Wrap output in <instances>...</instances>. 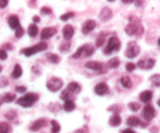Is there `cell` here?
I'll return each instance as SVG.
<instances>
[{"mask_svg": "<svg viewBox=\"0 0 160 133\" xmlns=\"http://www.w3.org/2000/svg\"><path fill=\"white\" fill-rule=\"evenodd\" d=\"M141 52L140 46L138 45L135 41L129 42L127 45L126 50L124 52V55L128 59H134L139 55Z\"/></svg>", "mask_w": 160, "mask_h": 133, "instance_id": "5b68a950", "label": "cell"}, {"mask_svg": "<svg viewBox=\"0 0 160 133\" xmlns=\"http://www.w3.org/2000/svg\"><path fill=\"white\" fill-rule=\"evenodd\" d=\"M153 97V92L151 90L142 91L139 95V99L142 103H147L152 100Z\"/></svg>", "mask_w": 160, "mask_h": 133, "instance_id": "2e32d148", "label": "cell"}, {"mask_svg": "<svg viewBox=\"0 0 160 133\" xmlns=\"http://www.w3.org/2000/svg\"><path fill=\"white\" fill-rule=\"evenodd\" d=\"M120 48H121V42H120V40L116 36H112L108 41L107 45L105 47L103 53H104L105 55L109 56L113 52L120 51Z\"/></svg>", "mask_w": 160, "mask_h": 133, "instance_id": "277c9868", "label": "cell"}, {"mask_svg": "<svg viewBox=\"0 0 160 133\" xmlns=\"http://www.w3.org/2000/svg\"><path fill=\"white\" fill-rule=\"evenodd\" d=\"M84 67L91 70L99 72L100 74H105L106 72H107L108 70L107 64L106 65L103 63L98 62V61H89V62L86 63Z\"/></svg>", "mask_w": 160, "mask_h": 133, "instance_id": "52a82bcc", "label": "cell"}, {"mask_svg": "<svg viewBox=\"0 0 160 133\" xmlns=\"http://www.w3.org/2000/svg\"><path fill=\"white\" fill-rule=\"evenodd\" d=\"M62 108V106L59 104V103H52L48 105V109L52 111V112H58L59 110Z\"/></svg>", "mask_w": 160, "mask_h": 133, "instance_id": "ab89813d", "label": "cell"}, {"mask_svg": "<svg viewBox=\"0 0 160 133\" xmlns=\"http://www.w3.org/2000/svg\"><path fill=\"white\" fill-rule=\"evenodd\" d=\"M50 124L52 125V132L59 133L61 130V126L59 122L56 120H51Z\"/></svg>", "mask_w": 160, "mask_h": 133, "instance_id": "d6a6232c", "label": "cell"}, {"mask_svg": "<svg viewBox=\"0 0 160 133\" xmlns=\"http://www.w3.org/2000/svg\"><path fill=\"white\" fill-rule=\"evenodd\" d=\"M74 15H75L74 13L70 11V12H67V13H66L62 14V15L60 16V17H59V19H60L62 21L67 22V21H68L70 19L73 18V17H74Z\"/></svg>", "mask_w": 160, "mask_h": 133, "instance_id": "8d00e7d4", "label": "cell"}, {"mask_svg": "<svg viewBox=\"0 0 160 133\" xmlns=\"http://www.w3.org/2000/svg\"><path fill=\"white\" fill-rule=\"evenodd\" d=\"M157 104H158V106H159V107H160V99H159V100H158V102H157Z\"/></svg>", "mask_w": 160, "mask_h": 133, "instance_id": "680465c9", "label": "cell"}, {"mask_svg": "<svg viewBox=\"0 0 160 133\" xmlns=\"http://www.w3.org/2000/svg\"><path fill=\"white\" fill-rule=\"evenodd\" d=\"M70 46H71L70 43V42H66V43L61 44V45H59V51L61 52V53H67V52L70 51Z\"/></svg>", "mask_w": 160, "mask_h": 133, "instance_id": "74e56055", "label": "cell"}, {"mask_svg": "<svg viewBox=\"0 0 160 133\" xmlns=\"http://www.w3.org/2000/svg\"><path fill=\"white\" fill-rule=\"evenodd\" d=\"M136 68H137V65L132 62H128V64H126V66H125V69H126V70L128 72H130V73L134 71Z\"/></svg>", "mask_w": 160, "mask_h": 133, "instance_id": "7bdbcfd3", "label": "cell"}, {"mask_svg": "<svg viewBox=\"0 0 160 133\" xmlns=\"http://www.w3.org/2000/svg\"><path fill=\"white\" fill-rule=\"evenodd\" d=\"M134 0H122V3L125 5H129V4H132L134 3Z\"/></svg>", "mask_w": 160, "mask_h": 133, "instance_id": "f5cc1de1", "label": "cell"}, {"mask_svg": "<svg viewBox=\"0 0 160 133\" xmlns=\"http://www.w3.org/2000/svg\"><path fill=\"white\" fill-rule=\"evenodd\" d=\"M24 33H25L24 29H23V27L20 26V28H18L15 31V37L18 39L21 38L24 35Z\"/></svg>", "mask_w": 160, "mask_h": 133, "instance_id": "60d3db41", "label": "cell"}, {"mask_svg": "<svg viewBox=\"0 0 160 133\" xmlns=\"http://www.w3.org/2000/svg\"><path fill=\"white\" fill-rule=\"evenodd\" d=\"M63 86V81L58 77H52L47 81L46 88L49 92H56Z\"/></svg>", "mask_w": 160, "mask_h": 133, "instance_id": "8992f818", "label": "cell"}, {"mask_svg": "<svg viewBox=\"0 0 160 133\" xmlns=\"http://www.w3.org/2000/svg\"><path fill=\"white\" fill-rule=\"evenodd\" d=\"M8 58L7 52L3 49H0V60H6Z\"/></svg>", "mask_w": 160, "mask_h": 133, "instance_id": "bcb514c9", "label": "cell"}, {"mask_svg": "<svg viewBox=\"0 0 160 133\" xmlns=\"http://www.w3.org/2000/svg\"><path fill=\"white\" fill-rule=\"evenodd\" d=\"M3 103H4V102H3V95L0 94V106H2V104Z\"/></svg>", "mask_w": 160, "mask_h": 133, "instance_id": "9f6ffc18", "label": "cell"}, {"mask_svg": "<svg viewBox=\"0 0 160 133\" xmlns=\"http://www.w3.org/2000/svg\"><path fill=\"white\" fill-rule=\"evenodd\" d=\"M47 49H48V44L42 41V42H40L39 43L32 45L31 47L22 49L20 50V53L26 56V57H31V56L36 54V53L45 51Z\"/></svg>", "mask_w": 160, "mask_h": 133, "instance_id": "3957f363", "label": "cell"}, {"mask_svg": "<svg viewBox=\"0 0 160 133\" xmlns=\"http://www.w3.org/2000/svg\"><path fill=\"white\" fill-rule=\"evenodd\" d=\"M112 16H113V13H112V9L108 6H106L101 9L99 14H98V18L102 22L106 23L112 18Z\"/></svg>", "mask_w": 160, "mask_h": 133, "instance_id": "30bf717a", "label": "cell"}, {"mask_svg": "<svg viewBox=\"0 0 160 133\" xmlns=\"http://www.w3.org/2000/svg\"><path fill=\"white\" fill-rule=\"evenodd\" d=\"M108 2H109V3H113L114 0H109V1H108Z\"/></svg>", "mask_w": 160, "mask_h": 133, "instance_id": "94428289", "label": "cell"}, {"mask_svg": "<svg viewBox=\"0 0 160 133\" xmlns=\"http://www.w3.org/2000/svg\"><path fill=\"white\" fill-rule=\"evenodd\" d=\"M94 92L97 95L104 96L109 92V88L108 84L105 82H99L94 88Z\"/></svg>", "mask_w": 160, "mask_h": 133, "instance_id": "8fae6325", "label": "cell"}, {"mask_svg": "<svg viewBox=\"0 0 160 133\" xmlns=\"http://www.w3.org/2000/svg\"><path fill=\"white\" fill-rule=\"evenodd\" d=\"M120 59L119 57H112V59H109L107 63V67L109 69H117L120 67Z\"/></svg>", "mask_w": 160, "mask_h": 133, "instance_id": "cb8c5ba5", "label": "cell"}, {"mask_svg": "<svg viewBox=\"0 0 160 133\" xmlns=\"http://www.w3.org/2000/svg\"><path fill=\"white\" fill-rule=\"evenodd\" d=\"M9 84V80L6 76H0V89H4Z\"/></svg>", "mask_w": 160, "mask_h": 133, "instance_id": "b9f144b4", "label": "cell"}, {"mask_svg": "<svg viewBox=\"0 0 160 133\" xmlns=\"http://www.w3.org/2000/svg\"><path fill=\"white\" fill-rule=\"evenodd\" d=\"M95 51V48L93 45H90V44H86V48L84 50V55L86 57H89V56H92Z\"/></svg>", "mask_w": 160, "mask_h": 133, "instance_id": "e575fe53", "label": "cell"}, {"mask_svg": "<svg viewBox=\"0 0 160 133\" xmlns=\"http://www.w3.org/2000/svg\"><path fill=\"white\" fill-rule=\"evenodd\" d=\"M122 119L120 116V114H113L110 117H109V125L112 127H118L121 125Z\"/></svg>", "mask_w": 160, "mask_h": 133, "instance_id": "e0dca14e", "label": "cell"}, {"mask_svg": "<svg viewBox=\"0 0 160 133\" xmlns=\"http://www.w3.org/2000/svg\"><path fill=\"white\" fill-rule=\"evenodd\" d=\"M45 57L46 59L48 60V62L51 63L52 64H58L60 62V56L59 55L56 54V53H48L45 55Z\"/></svg>", "mask_w": 160, "mask_h": 133, "instance_id": "44dd1931", "label": "cell"}, {"mask_svg": "<svg viewBox=\"0 0 160 133\" xmlns=\"http://www.w3.org/2000/svg\"><path fill=\"white\" fill-rule=\"evenodd\" d=\"M121 133H136L135 131H134L131 128H127V129H124Z\"/></svg>", "mask_w": 160, "mask_h": 133, "instance_id": "db71d44e", "label": "cell"}, {"mask_svg": "<svg viewBox=\"0 0 160 133\" xmlns=\"http://www.w3.org/2000/svg\"><path fill=\"white\" fill-rule=\"evenodd\" d=\"M59 97H60V100L64 102L68 101V100H72V93L68 90V89H66L61 92Z\"/></svg>", "mask_w": 160, "mask_h": 133, "instance_id": "83f0119b", "label": "cell"}, {"mask_svg": "<svg viewBox=\"0 0 160 133\" xmlns=\"http://www.w3.org/2000/svg\"><path fill=\"white\" fill-rule=\"evenodd\" d=\"M7 23L8 25H9V28L12 30H17V28L20 27V18L17 15H15V14H12V15H10L7 19Z\"/></svg>", "mask_w": 160, "mask_h": 133, "instance_id": "4fadbf2b", "label": "cell"}, {"mask_svg": "<svg viewBox=\"0 0 160 133\" xmlns=\"http://www.w3.org/2000/svg\"><path fill=\"white\" fill-rule=\"evenodd\" d=\"M155 64H156V60L152 58L145 59V70H151L154 67Z\"/></svg>", "mask_w": 160, "mask_h": 133, "instance_id": "f35d334b", "label": "cell"}, {"mask_svg": "<svg viewBox=\"0 0 160 133\" xmlns=\"http://www.w3.org/2000/svg\"><path fill=\"white\" fill-rule=\"evenodd\" d=\"M149 80L152 85L156 86V87H159L160 86V74H156L152 75Z\"/></svg>", "mask_w": 160, "mask_h": 133, "instance_id": "836d02e7", "label": "cell"}, {"mask_svg": "<svg viewBox=\"0 0 160 133\" xmlns=\"http://www.w3.org/2000/svg\"><path fill=\"white\" fill-rule=\"evenodd\" d=\"M32 21L34 22V23H40L41 22V17H39V16H37V15H35V16H34V17H33V18H32Z\"/></svg>", "mask_w": 160, "mask_h": 133, "instance_id": "816d5d0a", "label": "cell"}, {"mask_svg": "<svg viewBox=\"0 0 160 133\" xmlns=\"http://www.w3.org/2000/svg\"><path fill=\"white\" fill-rule=\"evenodd\" d=\"M67 89L71 92L72 94H78L81 91V86L77 81H71L68 84Z\"/></svg>", "mask_w": 160, "mask_h": 133, "instance_id": "ac0fdd59", "label": "cell"}, {"mask_svg": "<svg viewBox=\"0 0 160 133\" xmlns=\"http://www.w3.org/2000/svg\"><path fill=\"white\" fill-rule=\"evenodd\" d=\"M85 48H86V44L85 45H81V46H80L79 48L77 49V51L75 52L73 55H72V58H73V59H79V58L82 56L83 53H84Z\"/></svg>", "mask_w": 160, "mask_h": 133, "instance_id": "1f68e13d", "label": "cell"}, {"mask_svg": "<svg viewBox=\"0 0 160 133\" xmlns=\"http://www.w3.org/2000/svg\"><path fill=\"white\" fill-rule=\"evenodd\" d=\"M128 108L131 110L132 112H138L141 109V104H139L137 102H131L128 103Z\"/></svg>", "mask_w": 160, "mask_h": 133, "instance_id": "d590c367", "label": "cell"}, {"mask_svg": "<svg viewBox=\"0 0 160 133\" xmlns=\"http://www.w3.org/2000/svg\"><path fill=\"white\" fill-rule=\"evenodd\" d=\"M11 129V125L8 122H0V133H10Z\"/></svg>", "mask_w": 160, "mask_h": 133, "instance_id": "f1b7e54d", "label": "cell"}, {"mask_svg": "<svg viewBox=\"0 0 160 133\" xmlns=\"http://www.w3.org/2000/svg\"><path fill=\"white\" fill-rule=\"evenodd\" d=\"M16 99H17V95L14 93L7 92V93L4 94V95H3V102H4L5 103H12V102H13Z\"/></svg>", "mask_w": 160, "mask_h": 133, "instance_id": "f546056e", "label": "cell"}, {"mask_svg": "<svg viewBox=\"0 0 160 133\" xmlns=\"http://www.w3.org/2000/svg\"><path fill=\"white\" fill-rule=\"evenodd\" d=\"M137 66L140 69L145 70V59H140V60L138 61Z\"/></svg>", "mask_w": 160, "mask_h": 133, "instance_id": "681fc988", "label": "cell"}, {"mask_svg": "<svg viewBox=\"0 0 160 133\" xmlns=\"http://www.w3.org/2000/svg\"><path fill=\"white\" fill-rule=\"evenodd\" d=\"M52 13V10L51 8L48 7V6H43V7L41 8L40 13L42 14V16H47L49 15Z\"/></svg>", "mask_w": 160, "mask_h": 133, "instance_id": "ee69618b", "label": "cell"}, {"mask_svg": "<svg viewBox=\"0 0 160 133\" xmlns=\"http://www.w3.org/2000/svg\"><path fill=\"white\" fill-rule=\"evenodd\" d=\"M4 117L9 121H12L17 117V112L15 110H9L4 114Z\"/></svg>", "mask_w": 160, "mask_h": 133, "instance_id": "4316f807", "label": "cell"}, {"mask_svg": "<svg viewBox=\"0 0 160 133\" xmlns=\"http://www.w3.org/2000/svg\"><path fill=\"white\" fill-rule=\"evenodd\" d=\"M158 45H159V46H160V38H159V39H158Z\"/></svg>", "mask_w": 160, "mask_h": 133, "instance_id": "91938a15", "label": "cell"}, {"mask_svg": "<svg viewBox=\"0 0 160 133\" xmlns=\"http://www.w3.org/2000/svg\"><path fill=\"white\" fill-rule=\"evenodd\" d=\"M127 124L128 126L130 127H138V125H141L142 121L140 119L136 116H130L128 119H127Z\"/></svg>", "mask_w": 160, "mask_h": 133, "instance_id": "7402d4cb", "label": "cell"}, {"mask_svg": "<svg viewBox=\"0 0 160 133\" xmlns=\"http://www.w3.org/2000/svg\"><path fill=\"white\" fill-rule=\"evenodd\" d=\"M9 5V1L8 0H0V9H3Z\"/></svg>", "mask_w": 160, "mask_h": 133, "instance_id": "f907efd6", "label": "cell"}, {"mask_svg": "<svg viewBox=\"0 0 160 133\" xmlns=\"http://www.w3.org/2000/svg\"><path fill=\"white\" fill-rule=\"evenodd\" d=\"M76 108V104L73 100H68V101L64 102L63 105H62V109L66 111V112H72Z\"/></svg>", "mask_w": 160, "mask_h": 133, "instance_id": "d4e9b609", "label": "cell"}, {"mask_svg": "<svg viewBox=\"0 0 160 133\" xmlns=\"http://www.w3.org/2000/svg\"><path fill=\"white\" fill-rule=\"evenodd\" d=\"M130 22L126 25L124 28L125 33L128 36L141 35L144 33L145 29L141 23L140 19L137 17H131L129 18Z\"/></svg>", "mask_w": 160, "mask_h": 133, "instance_id": "6da1fadb", "label": "cell"}, {"mask_svg": "<svg viewBox=\"0 0 160 133\" xmlns=\"http://www.w3.org/2000/svg\"><path fill=\"white\" fill-rule=\"evenodd\" d=\"M122 105L120 104H112L111 106H109V107L107 108V110L109 111V112H112L113 114H120V111L122 110Z\"/></svg>", "mask_w": 160, "mask_h": 133, "instance_id": "4dcf8cb0", "label": "cell"}, {"mask_svg": "<svg viewBox=\"0 0 160 133\" xmlns=\"http://www.w3.org/2000/svg\"><path fill=\"white\" fill-rule=\"evenodd\" d=\"M155 115H156V110H155L154 107L152 106H151V105H146L143 108L142 116L144 120L146 122L151 121L155 117Z\"/></svg>", "mask_w": 160, "mask_h": 133, "instance_id": "9c48e42d", "label": "cell"}, {"mask_svg": "<svg viewBox=\"0 0 160 133\" xmlns=\"http://www.w3.org/2000/svg\"><path fill=\"white\" fill-rule=\"evenodd\" d=\"M22 74H23V69H22L21 65L19 64H16L12 69V74H11L12 78L13 79H18L22 76Z\"/></svg>", "mask_w": 160, "mask_h": 133, "instance_id": "d6986e66", "label": "cell"}, {"mask_svg": "<svg viewBox=\"0 0 160 133\" xmlns=\"http://www.w3.org/2000/svg\"><path fill=\"white\" fill-rule=\"evenodd\" d=\"M47 120L45 118H39L38 120H34L31 126L30 127V129L32 131H38L41 129V128H44L47 125Z\"/></svg>", "mask_w": 160, "mask_h": 133, "instance_id": "9a60e30c", "label": "cell"}, {"mask_svg": "<svg viewBox=\"0 0 160 133\" xmlns=\"http://www.w3.org/2000/svg\"><path fill=\"white\" fill-rule=\"evenodd\" d=\"M74 28L71 24H66L62 28V37L65 40L70 41L74 34Z\"/></svg>", "mask_w": 160, "mask_h": 133, "instance_id": "5bb4252c", "label": "cell"}, {"mask_svg": "<svg viewBox=\"0 0 160 133\" xmlns=\"http://www.w3.org/2000/svg\"><path fill=\"white\" fill-rule=\"evenodd\" d=\"M39 100V95L34 92H28L20 96L16 101V103L23 108H30Z\"/></svg>", "mask_w": 160, "mask_h": 133, "instance_id": "7a4b0ae2", "label": "cell"}, {"mask_svg": "<svg viewBox=\"0 0 160 133\" xmlns=\"http://www.w3.org/2000/svg\"><path fill=\"white\" fill-rule=\"evenodd\" d=\"M27 90H28V89H27L26 86H24V85H17L15 87L16 92H18V93H20V94L25 93V92H27Z\"/></svg>", "mask_w": 160, "mask_h": 133, "instance_id": "f6af8a7d", "label": "cell"}, {"mask_svg": "<svg viewBox=\"0 0 160 133\" xmlns=\"http://www.w3.org/2000/svg\"><path fill=\"white\" fill-rule=\"evenodd\" d=\"M134 3H135V6L137 7H140V6H142L143 5V2L142 1H136Z\"/></svg>", "mask_w": 160, "mask_h": 133, "instance_id": "11a10c76", "label": "cell"}, {"mask_svg": "<svg viewBox=\"0 0 160 133\" xmlns=\"http://www.w3.org/2000/svg\"><path fill=\"white\" fill-rule=\"evenodd\" d=\"M58 32L57 28L55 27H46L41 31V39L42 41H46L56 35Z\"/></svg>", "mask_w": 160, "mask_h": 133, "instance_id": "ba28073f", "label": "cell"}, {"mask_svg": "<svg viewBox=\"0 0 160 133\" xmlns=\"http://www.w3.org/2000/svg\"><path fill=\"white\" fill-rule=\"evenodd\" d=\"M120 84H121V85L123 86L124 89H131V88L133 87V82L129 76H127V75H125V76L121 77V78H120Z\"/></svg>", "mask_w": 160, "mask_h": 133, "instance_id": "ffe728a7", "label": "cell"}, {"mask_svg": "<svg viewBox=\"0 0 160 133\" xmlns=\"http://www.w3.org/2000/svg\"><path fill=\"white\" fill-rule=\"evenodd\" d=\"M106 36H107V34L104 31H102V32L99 33L98 36L97 37L96 41H95V47L96 48H100V47L104 45L105 42H106Z\"/></svg>", "mask_w": 160, "mask_h": 133, "instance_id": "603a6c76", "label": "cell"}, {"mask_svg": "<svg viewBox=\"0 0 160 133\" xmlns=\"http://www.w3.org/2000/svg\"><path fill=\"white\" fill-rule=\"evenodd\" d=\"M38 33V27L35 23H31L28 28V34L31 38H34Z\"/></svg>", "mask_w": 160, "mask_h": 133, "instance_id": "484cf974", "label": "cell"}, {"mask_svg": "<svg viewBox=\"0 0 160 133\" xmlns=\"http://www.w3.org/2000/svg\"><path fill=\"white\" fill-rule=\"evenodd\" d=\"M31 70H32V71L34 72L35 74H38V75L42 74V69H41V67H39V66H33Z\"/></svg>", "mask_w": 160, "mask_h": 133, "instance_id": "7dc6e473", "label": "cell"}, {"mask_svg": "<svg viewBox=\"0 0 160 133\" xmlns=\"http://www.w3.org/2000/svg\"><path fill=\"white\" fill-rule=\"evenodd\" d=\"M2 49H5L6 51H12L13 49V45L11 43H6L2 45Z\"/></svg>", "mask_w": 160, "mask_h": 133, "instance_id": "c3c4849f", "label": "cell"}, {"mask_svg": "<svg viewBox=\"0 0 160 133\" xmlns=\"http://www.w3.org/2000/svg\"><path fill=\"white\" fill-rule=\"evenodd\" d=\"M96 21L95 20H88L84 22L81 28V32L83 34L87 35L90 32H92L95 28H96Z\"/></svg>", "mask_w": 160, "mask_h": 133, "instance_id": "7c38bea8", "label": "cell"}, {"mask_svg": "<svg viewBox=\"0 0 160 133\" xmlns=\"http://www.w3.org/2000/svg\"><path fill=\"white\" fill-rule=\"evenodd\" d=\"M2 70H3V68H2V65H0V73H1V72L2 71Z\"/></svg>", "mask_w": 160, "mask_h": 133, "instance_id": "6f0895ef", "label": "cell"}]
</instances>
